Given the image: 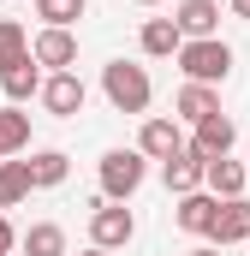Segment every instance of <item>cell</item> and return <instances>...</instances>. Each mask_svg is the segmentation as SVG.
Listing matches in <instances>:
<instances>
[{"instance_id": "cell-1", "label": "cell", "mask_w": 250, "mask_h": 256, "mask_svg": "<svg viewBox=\"0 0 250 256\" xmlns=\"http://www.w3.org/2000/svg\"><path fill=\"white\" fill-rule=\"evenodd\" d=\"M102 96L114 102V114H149L155 102V84L137 60H108L102 66Z\"/></svg>"}, {"instance_id": "cell-2", "label": "cell", "mask_w": 250, "mask_h": 256, "mask_svg": "<svg viewBox=\"0 0 250 256\" xmlns=\"http://www.w3.org/2000/svg\"><path fill=\"white\" fill-rule=\"evenodd\" d=\"M179 72H185V84H226L232 78V48L220 42V36H202V42H179Z\"/></svg>"}, {"instance_id": "cell-3", "label": "cell", "mask_w": 250, "mask_h": 256, "mask_svg": "<svg viewBox=\"0 0 250 256\" xmlns=\"http://www.w3.org/2000/svg\"><path fill=\"white\" fill-rule=\"evenodd\" d=\"M96 173H102V202H131L143 191V179H149V161L137 149H108Z\"/></svg>"}, {"instance_id": "cell-4", "label": "cell", "mask_w": 250, "mask_h": 256, "mask_svg": "<svg viewBox=\"0 0 250 256\" xmlns=\"http://www.w3.org/2000/svg\"><path fill=\"white\" fill-rule=\"evenodd\" d=\"M131 238H137V214H131V208H120V202H96V208H90V244H96V250H125V244H131Z\"/></svg>"}, {"instance_id": "cell-5", "label": "cell", "mask_w": 250, "mask_h": 256, "mask_svg": "<svg viewBox=\"0 0 250 256\" xmlns=\"http://www.w3.org/2000/svg\"><path fill=\"white\" fill-rule=\"evenodd\" d=\"M36 102H42L54 120H78V114H84V102H90V90H84V78H78V72H48V78H42V90H36Z\"/></svg>"}, {"instance_id": "cell-6", "label": "cell", "mask_w": 250, "mask_h": 256, "mask_svg": "<svg viewBox=\"0 0 250 256\" xmlns=\"http://www.w3.org/2000/svg\"><path fill=\"white\" fill-rule=\"evenodd\" d=\"M232 143H238V126L226 120V114H208V120H196V131L185 137V149L196 161H220V155H232Z\"/></svg>"}, {"instance_id": "cell-7", "label": "cell", "mask_w": 250, "mask_h": 256, "mask_svg": "<svg viewBox=\"0 0 250 256\" xmlns=\"http://www.w3.org/2000/svg\"><path fill=\"white\" fill-rule=\"evenodd\" d=\"M30 60L42 66V72H72V66H78V36H72V30H48V24H42V30L30 36Z\"/></svg>"}, {"instance_id": "cell-8", "label": "cell", "mask_w": 250, "mask_h": 256, "mask_svg": "<svg viewBox=\"0 0 250 256\" xmlns=\"http://www.w3.org/2000/svg\"><path fill=\"white\" fill-rule=\"evenodd\" d=\"M179 149H185V131H179V120H167V114L143 120V131H137V155H143V161H173Z\"/></svg>"}, {"instance_id": "cell-9", "label": "cell", "mask_w": 250, "mask_h": 256, "mask_svg": "<svg viewBox=\"0 0 250 256\" xmlns=\"http://www.w3.org/2000/svg\"><path fill=\"white\" fill-rule=\"evenodd\" d=\"M208 244H244L250 238V196H226L220 208H214V220H208V232H202Z\"/></svg>"}, {"instance_id": "cell-10", "label": "cell", "mask_w": 250, "mask_h": 256, "mask_svg": "<svg viewBox=\"0 0 250 256\" xmlns=\"http://www.w3.org/2000/svg\"><path fill=\"white\" fill-rule=\"evenodd\" d=\"M173 24H179L185 42L220 36V0H179V6H173Z\"/></svg>"}, {"instance_id": "cell-11", "label": "cell", "mask_w": 250, "mask_h": 256, "mask_svg": "<svg viewBox=\"0 0 250 256\" xmlns=\"http://www.w3.org/2000/svg\"><path fill=\"white\" fill-rule=\"evenodd\" d=\"M244 185H250V167L244 161H232V155H220V161H202V191L208 196H244Z\"/></svg>"}, {"instance_id": "cell-12", "label": "cell", "mask_w": 250, "mask_h": 256, "mask_svg": "<svg viewBox=\"0 0 250 256\" xmlns=\"http://www.w3.org/2000/svg\"><path fill=\"white\" fill-rule=\"evenodd\" d=\"M42 78H48V72L30 60V54H24V60H12V66H0V90H6V102H12V108H24V102L42 90Z\"/></svg>"}, {"instance_id": "cell-13", "label": "cell", "mask_w": 250, "mask_h": 256, "mask_svg": "<svg viewBox=\"0 0 250 256\" xmlns=\"http://www.w3.org/2000/svg\"><path fill=\"white\" fill-rule=\"evenodd\" d=\"M24 173H30V191H54V185H66V173H72V155L66 149H36L24 161Z\"/></svg>"}, {"instance_id": "cell-14", "label": "cell", "mask_w": 250, "mask_h": 256, "mask_svg": "<svg viewBox=\"0 0 250 256\" xmlns=\"http://www.w3.org/2000/svg\"><path fill=\"white\" fill-rule=\"evenodd\" d=\"M214 208H220V196H208V191H185L179 196V208H173V226L179 232H208V220H214Z\"/></svg>"}, {"instance_id": "cell-15", "label": "cell", "mask_w": 250, "mask_h": 256, "mask_svg": "<svg viewBox=\"0 0 250 256\" xmlns=\"http://www.w3.org/2000/svg\"><path fill=\"white\" fill-rule=\"evenodd\" d=\"M179 42H185V36H179V24H173V18H143V30H137V48H143L149 60H173V54H179Z\"/></svg>"}, {"instance_id": "cell-16", "label": "cell", "mask_w": 250, "mask_h": 256, "mask_svg": "<svg viewBox=\"0 0 250 256\" xmlns=\"http://www.w3.org/2000/svg\"><path fill=\"white\" fill-rule=\"evenodd\" d=\"M208 114H220V96L208 90V84H185L179 96H173V120H208Z\"/></svg>"}, {"instance_id": "cell-17", "label": "cell", "mask_w": 250, "mask_h": 256, "mask_svg": "<svg viewBox=\"0 0 250 256\" xmlns=\"http://www.w3.org/2000/svg\"><path fill=\"white\" fill-rule=\"evenodd\" d=\"M161 179H167V191L185 196V191H202V161L190 155V149H179L173 161H161Z\"/></svg>"}, {"instance_id": "cell-18", "label": "cell", "mask_w": 250, "mask_h": 256, "mask_svg": "<svg viewBox=\"0 0 250 256\" xmlns=\"http://www.w3.org/2000/svg\"><path fill=\"white\" fill-rule=\"evenodd\" d=\"M18 250L24 256H66V226L60 220H36L30 232H18Z\"/></svg>"}, {"instance_id": "cell-19", "label": "cell", "mask_w": 250, "mask_h": 256, "mask_svg": "<svg viewBox=\"0 0 250 256\" xmlns=\"http://www.w3.org/2000/svg\"><path fill=\"white\" fill-rule=\"evenodd\" d=\"M30 149V114L24 108H0V161Z\"/></svg>"}, {"instance_id": "cell-20", "label": "cell", "mask_w": 250, "mask_h": 256, "mask_svg": "<svg viewBox=\"0 0 250 256\" xmlns=\"http://www.w3.org/2000/svg\"><path fill=\"white\" fill-rule=\"evenodd\" d=\"M24 196H30V173H24V161H0V214L18 208Z\"/></svg>"}, {"instance_id": "cell-21", "label": "cell", "mask_w": 250, "mask_h": 256, "mask_svg": "<svg viewBox=\"0 0 250 256\" xmlns=\"http://www.w3.org/2000/svg\"><path fill=\"white\" fill-rule=\"evenodd\" d=\"M84 12H90V0H36V18H42L48 30H72Z\"/></svg>"}, {"instance_id": "cell-22", "label": "cell", "mask_w": 250, "mask_h": 256, "mask_svg": "<svg viewBox=\"0 0 250 256\" xmlns=\"http://www.w3.org/2000/svg\"><path fill=\"white\" fill-rule=\"evenodd\" d=\"M24 54H30V30H24L18 18H0V66L24 60Z\"/></svg>"}, {"instance_id": "cell-23", "label": "cell", "mask_w": 250, "mask_h": 256, "mask_svg": "<svg viewBox=\"0 0 250 256\" xmlns=\"http://www.w3.org/2000/svg\"><path fill=\"white\" fill-rule=\"evenodd\" d=\"M12 250H18V226L0 214V256H12Z\"/></svg>"}, {"instance_id": "cell-24", "label": "cell", "mask_w": 250, "mask_h": 256, "mask_svg": "<svg viewBox=\"0 0 250 256\" xmlns=\"http://www.w3.org/2000/svg\"><path fill=\"white\" fill-rule=\"evenodd\" d=\"M226 6H232V12H238V18H250V0H226Z\"/></svg>"}, {"instance_id": "cell-25", "label": "cell", "mask_w": 250, "mask_h": 256, "mask_svg": "<svg viewBox=\"0 0 250 256\" xmlns=\"http://www.w3.org/2000/svg\"><path fill=\"white\" fill-rule=\"evenodd\" d=\"M190 256H220V244H202V250H190Z\"/></svg>"}, {"instance_id": "cell-26", "label": "cell", "mask_w": 250, "mask_h": 256, "mask_svg": "<svg viewBox=\"0 0 250 256\" xmlns=\"http://www.w3.org/2000/svg\"><path fill=\"white\" fill-rule=\"evenodd\" d=\"M84 256H108V250H96V244H90V250H84Z\"/></svg>"}, {"instance_id": "cell-27", "label": "cell", "mask_w": 250, "mask_h": 256, "mask_svg": "<svg viewBox=\"0 0 250 256\" xmlns=\"http://www.w3.org/2000/svg\"><path fill=\"white\" fill-rule=\"evenodd\" d=\"M137 6H161V0H137Z\"/></svg>"}, {"instance_id": "cell-28", "label": "cell", "mask_w": 250, "mask_h": 256, "mask_svg": "<svg viewBox=\"0 0 250 256\" xmlns=\"http://www.w3.org/2000/svg\"><path fill=\"white\" fill-rule=\"evenodd\" d=\"M244 250H250V238H244Z\"/></svg>"}]
</instances>
